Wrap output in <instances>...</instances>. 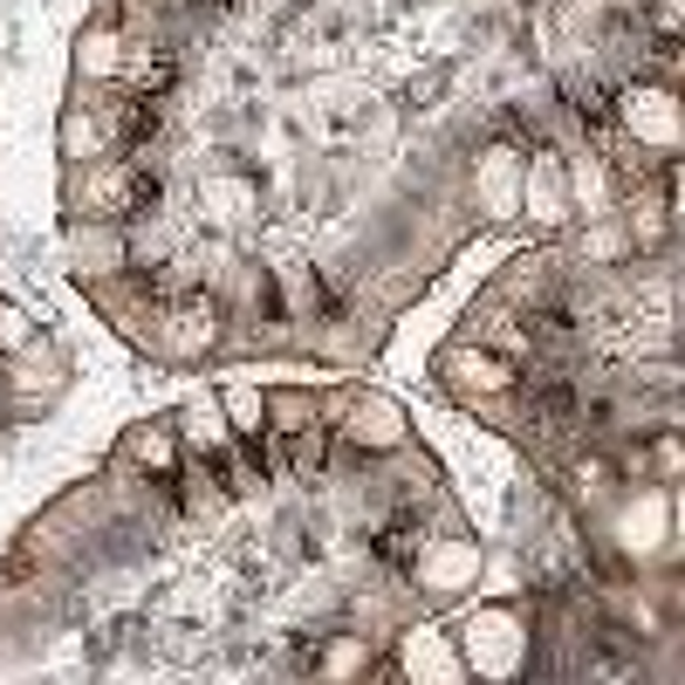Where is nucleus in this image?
I'll return each instance as SVG.
<instances>
[{"label": "nucleus", "mask_w": 685, "mask_h": 685, "mask_svg": "<svg viewBox=\"0 0 685 685\" xmlns=\"http://www.w3.org/2000/svg\"><path fill=\"white\" fill-rule=\"evenodd\" d=\"M124 460H138L144 473H172L179 466V425H138L124 439Z\"/></svg>", "instance_id": "f03ea898"}, {"label": "nucleus", "mask_w": 685, "mask_h": 685, "mask_svg": "<svg viewBox=\"0 0 685 685\" xmlns=\"http://www.w3.org/2000/svg\"><path fill=\"white\" fill-rule=\"evenodd\" d=\"M637 240H644V248H652V240H665V206H652V199L637 206Z\"/></svg>", "instance_id": "9b49d317"}, {"label": "nucleus", "mask_w": 685, "mask_h": 685, "mask_svg": "<svg viewBox=\"0 0 685 685\" xmlns=\"http://www.w3.org/2000/svg\"><path fill=\"white\" fill-rule=\"evenodd\" d=\"M103 69H117V34L103 42V34H83V75H103Z\"/></svg>", "instance_id": "0eeeda50"}, {"label": "nucleus", "mask_w": 685, "mask_h": 685, "mask_svg": "<svg viewBox=\"0 0 685 685\" xmlns=\"http://www.w3.org/2000/svg\"><path fill=\"white\" fill-rule=\"evenodd\" d=\"M397 432H405V419H397L391 405H377V397H356V425H350V439H356L364 453L397 446Z\"/></svg>", "instance_id": "7ed1b4c3"}, {"label": "nucleus", "mask_w": 685, "mask_h": 685, "mask_svg": "<svg viewBox=\"0 0 685 685\" xmlns=\"http://www.w3.org/2000/svg\"><path fill=\"white\" fill-rule=\"evenodd\" d=\"M226 412H233L240 425H261V397H254V391H226Z\"/></svg>", "instance_id": "ddd939ff"}, {"label": "nucleus", "mask_w": 685, "mask_h": 685, "mask_svg": "<svg viewBox=\"0 0 685 685\" xmlns=\"http://www.w3.org/2000/svg\"><path fill=\"white\" fill-rule=\"evenodd\" d=\"M419 542H425V528L405 514V521H391V528H377V562H391V570H419Z\"/></svg>", "instance_id": "20e7f679"}, {"label": "nucleus", "mask_w": 685, "mask_h": 685, "mask_svg": "<svg viewBox=\"0 0 685 685\" xmlns=\"http://www.w3.org/2000/svg\"><path fill=\"white\" fill-rule=\"evenodd\" d=\"M583 254H596V261H611V254H624V233H611V226H596V233H583Z\"/></svg>", "instance_id": "1a4fd4ad"}, {"label": "nucleus", "mask_w": 685, "mask_h": 685, "mask_svg": "<svg viewBox=\"0 0 685 685\" xmlns=\"http://www.w3.org/2000/svg\"><path fill=\"white\" fill-rule=\"evenodd\" d=\"M432 90H446V69H425V75H419V83H412V103H425Z\"/></svg>", "instance_id": "4468645a"}, {"label": "nucleus", "mask_w": 685, "mask_h": 685, "mask_svg": "<svg viewBox=\"0 0 685 685\" xmlns=\"http://www.w3.org/2000/svg\"><path fill=\"white\" fill-rule=\"evenodd\" d=\"M172 75H179V62H172V56H158V62H144L138 83H144V90H172Z\"/></svg>", "instance_id": "f8f14e48"}, {"label": "nucleus", "mask_w": 685, "mask_h": 685, "mask_svg": "<svg viewBox=\"0 0 685 685\" xmlns=\"http://www.w3.org/2000/svg\"><path fill=\"white\" fill-rule=\"evenodd\" d=\"M631 110V131L644 144H678V117H672V90H631L624 97Z\"/></svg>", "instance_id": "f257e3e1"}, {"label": "nucleus", "mask_w": 685, "mask_h": 685, "mask_svg": "<svg viewBox=\"0 0 685 685\" xmlns=\"http://www.w3.org/2000/svg\"><path fill=\"white\" fill-rule=\"evenodd\" d=\"M179 432H192V446L206 453V460H213V453H226V425H220V412H213V405L185 412V419H179Z\"/></svg>", "instance_id": "39448f33"}, {"label": "nucleus", "mask_w": 685, "mask_h": 685, "mask_svg": "<svg viewBox=\"0 0 685 685\" xmlns=\"http://www.w3.org/2000/svg\"><path fill=\"white\" fill-rule=\"evenodd\" d=\"M330 672H343V678H350V672H364V644L336 637V644H330Z\"/></svg>", "instance_id": "6e6552de"}, {"label": "nucleus", "mask_w": 685, "mask_h": 685, "mask_svg": "<svg viewBox=\"0 0 685 685\" xmlns=\"http://www.w3.org/2000/svg\"><path fill=\"white\" fill-rule=\"evenodd\" d=\"M309 419H315V405H309V397H302V391H281V397H274V405H268V425H274L281 439H289V432H302Z\"/></svg>", "instance_id": "423d86ee"}, {"label": "nucleus", "mask_w": 685, "mask_h": 685, "mask_svg": "<svg viewBox=\"0 0 685 685\" xmlns=\"http://www.w3.org/2000/svg\"><path fill=\"white\" fill-rule=\"evenodd\" d=\"M0 350H28V322H21V309H0Z\"/></svg>", "instance_id": "9d476101"}]
</instances>
